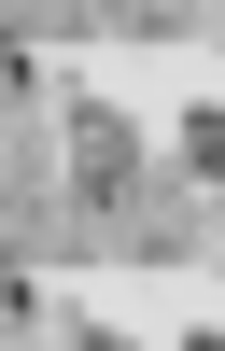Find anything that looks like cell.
I'll list each match as a JSON object with an SVG mask.
<instances>
[{"mask_svg": "<svg viewBox=\"0 0 225 351\" xmlns=\"http://www.w3.org/2000/svg\"><path fill=\"white\" fill-rule=\"evenodd\" d=\"M113 43H155V56H183V43H197V0H127V14H113Z\"/></svg>", "mask_w": 225, "mask_h": 351, "instance_id": "cell-3", "label": "cell"}, {"mask_svg": "<svg viewBox=\"0 0 225 351\" xmlns=\"http://www.w3.org/2000/svg\"><path fill=\"white\" fill-rule=\"evenodd\" d=\"M113 14H127V0H84V28H113Z\"/></svg>", "mask_w": 225, "mask_h": 351, "instance_id": "cell-5", "label": "cell"}, {"mask_svg": "<svg viewBox=\"0 0 225 351\" xmlns=\"http://www.w3.org/2000/svg\"><path fill=\"white\" fill-rule=\"evenodd\" d=\"M141 169H155V127L127 99H71V267L113 281V253L141 225Z\"/></svg>", "mask_w": 225, "mask_h": 351, "instance_id": "cell-1", "label": "cell"}, {"mask_svg": "<svg viewBox=\"0 0 225 351\" xmlns=\"http://www.w3.org/2000/svg\"><path fill=\"white\" fill-rule=\"evenodd\" d=\"M14 28H28V56H71L84 43V0H14Z\"/></svg>", "mask_w": 225, "mask_h": 351, "instance_id": "cell-4", "label": "cell"}, {"mask_svg": "<svg viewBox=\"0 0 225 351\" xmlns=\"http://www.w3.org/2000/svg\"><path fill=\"white\" fill-rule=\"evenodd\" d=\"M197 253H211V112H183V127L155 141V169H141V225H127V253H113V267H141V281H169V295H183Z\"/></svg>", "mask_w": 225, "mask_h": 351, "instance_id": "cell-2", "label": "cell"}]
</instances>
